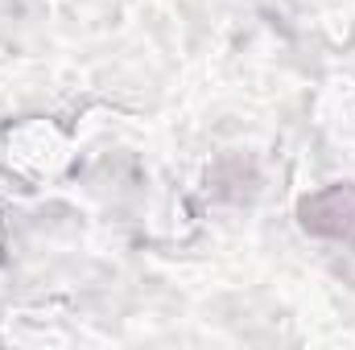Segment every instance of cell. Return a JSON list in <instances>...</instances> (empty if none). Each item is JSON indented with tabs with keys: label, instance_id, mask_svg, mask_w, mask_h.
<instances>
[{
	"label": "cell",
	"instance_id": "1",
	"mask_svg": "<svg viewBox=\"0 0 355 350\" xmlns=\"http://www.w3.org/2000/svg\"><path fill=\"white\" fill-rule=\"evenodd\" d=\"M302 223L310 231H318V235H343L347 239L355 227V194L343 190V185H335V190L310 198L302 206Z\"/></svg>",
	"mask_w": 355,
	"mask_h": 350
}]
</instances>
